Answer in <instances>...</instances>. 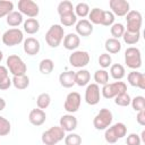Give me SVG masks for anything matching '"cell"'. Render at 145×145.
<instances>
[{
  "mask_svg": "<svg viewBox=\"0 0 145 145\" xmlns=\"http://www.w3.org/2000/svg\"><path fill=\"white\" fill-rule=\"evenodd\" d=\"M65 37V29L59 24H53L45 33V42L50 48H58Z\"/></svg>",
  "mask_w": 145,
  "mask_h": 145,
  "instance_id": "obj_1",
  "label": "cell"
},
{
  "mask_svg": "<svg viewBox=\"0 0 145 145\" xmlns=\"http://www.w3.org/2000/svg\"><path fill=\"white\" fill-rule=\"evenodd\" d=\"M65 133L66 131L60 126H53L42 134V143L44 145H56L65 138Z\"/></svg>",
  "mask_w": 145,
  "mask_h": 145,
  "instance_id": "obj_2",
  "label": "cell"
},
{
  "mask_svg": "<svg viewBox=\"0 0 145 145\" xmlns=\"http://www.w3.org/2000/svg\"><path fill=\"white\" fill-rule=\"evenodd\" d=\"M7 68L12 74V76H20L25 75L27 71V66L23 61V59L17 54H10L6 59Z\"/></svg>",
  "mask_w": 145,
  "mask_h": 145,
  "instance_id": "obj_3",
  "label": "cell"
},
{
  "mask_svg": "<svg viewBox=\"0 0 145 145\" xmlns=\"http://www.w3.org/2000/svg\"><path fill=\"white\" fill-rule=\"evenodd\" d=\"M127 92V85L123 82H114V83H108L102 86L101 88V95L105 99H114L117 95L126 93Z\"/></svg>",
  "mask_w": 145,
  "mask_h": 145,
  "instance_id": "obj_4",
  "label": "cell"
},
{
  "mask_svg": "<svg viewBox=\"0 0 145 145\" xmlns=\"http://www.w3.org/2000/svg\"><path fill=\"white\" fill-rule=\"evenodd\" d=\"M113 120V114L109 109H101L93 119V126L96 130H105L111 126Z\"/></svg>",
  "mask_w": 145,
  "mask_h": 145,
  "instance_id": "obj_5",
  "label": "cell"
},
{
  "mask_svg": "<svg viewBox=\"0 0 145 145\" xmlns=\"http://www.w3.org/2000/svg\"><path fill=\"white\" fill-rule=\"evenodd\" d=\"M125 63L130 69H138L142 67V53L138 48L129 46L125 51Z\"/></svg>",
  "mask_w": 145,
  "mask_h": 145,
  "instance_id": "obj_6",
  "label": "cell"
},
{
  "mask_svg": "<svg viewBox=\"0 0 145 145\" xmlns=\"http://www.w3.org/2000/svg\"><path fill=\"white\" fill-rule=\"evenodd\" d=\"M1 40L2 43L7 46H15L24 41V34L19 28H9L2 34Z\"/></svg>",
  "mask_w": 145,
  "mask_h": 145,
  "instance_id": "obj_7",
  "label": "cell"
},
{
  "mask_svg": "<svg viewBox=\"0 0 145 145\" xmlns=\"http://www.w3.org/2000/svg\"><path fill=\"white\" fill-rule=\"evenodd\" d=\"M69 63L75 67V68H80L83 69L85 66L88 65L91 57L88 54L87 51H83V50H75L72 51V53L69 56Z\"/></svg>",
  "mask_w": 145,
  "mask_h": 145,
  "instance_id": "obj_8",
  "label": "cell"
},
{
  "mask_svg": "<svg viewBox=\"0 0 145 145\" xmlns=\"http://www.w3.org/2000/svg\"><path fill=\"white\" fill-rule=\"evenodd\" d=\"M126 20H127V27H125L126 31H128V32H140L143 17H142V14L139 11L130 10L126 15Z\"/></svg>",
  "mask_w": 145,
  "mask_h": 145,
  "instance_id": "obj_9",
  "label": "cell"
},
{
  "mask_svg": "<svg viewBox=\"0 0 145 145\" xmlns=\"http://www.w3.org/2000/svg\"><path fill=\"white\" fill-rule=\"evenodd\" d=\"M18 11L22 15L27 16L28 18H34L39 15L40 9L36 2L33 0H19L18 1Z\"/></svg>",
  "mask_w": 145,
  "mask_h": 145,
  "instance_id": "obj_10",
  "label": "cell"
},
{
  "mask_svg": "<svg viewBox=\"0 0 145 145\" xmlns=\"http://www.w3.org/2000/svg\"><path fill=\"white\" fill-rule=\"evenodd\" d=\"M80 102H82V96L78 92H70L65 100L63 103V109L68 112V113H75L78 111L79 106H80Z\"/></svg>",
  "mask_w": 145,
  "mask_h": 145,
  "instance_id": "obj_11",
  "label": "cell"
},
{
  "mask_svg": "<svg viewBox=\"0 0 145 145\" xmlns=\"http://www.w3.org/2000/svg\"><path fill=\"white\" fill-rule=\"evenodd\" d=\"M100 97H101L100 86L95 83L88 84L85 89V96H84L85 102L89 105H95L100 102Z\"/></svg>",
  "mask_w": 145,
  "mask_h": 145,
  "instance_id": "obj_12",
  "label": "cell"
},
{
  "mask_svg": "<svg viewBox=\"0 0 145 145\" xmlns=\"http://www.w3.org/2000/svg\"><path fill=\"white\" fill-rule=\"evenodd\" d=\"M109 6H110L111 12L114 15V17L116 16H119V17L126 16L130 11L129 2L126 0H110Z\"/></svg>",
  "mask_w": 145,
  "mask_h": 145,
  "instance_id": "obj_13",
  "label": "cell"
},
{
  "mask_svg": "<svg viewBox=\"0 0 145 145\" xmlns=\"http://www.w3.org/2000/svg\"><path fill=\"white\" fill-rule=\"evenodd\" d=\"M77 125H78L77 118L71 113L63 114L59 120V126L65 131H68V133H72L77 128Z\"/></svg>",
  "mask_w": 145,
  "mask_h": 145,
  "instance_id": "obj_14",
  "label": "cell"
},
{
  "mask_svg": "<svg viewBox=\"0 0 145 145\" xmlns=\"http://www.w3.org/2000/svg\"><path fill=\"white\" fill-rule=\"evenodd\" d=\"M23 49H24V52L26 54L35 56V54H37L40 52L41 44H40L37 39H35V37H27L26 40H24Z\"/></svg>",
  "mask_w": 145,
  "mask_h": 145,
  "instance_id": "obj_15",
  "label": "cell"
},
{
  "mask_svg": "<svg viewBox=\"0 0 145 145\" xmlns=\"http://www.w3.org/2000/svg\"><path fill=\"white\" fill-rule=\"evenodd\" d=\"M127 80L131 86L138 87L140 89H145V75L143 72H138L136 70H133L128 74Z\"/></svg>",
  "mask_w": 145,
  "mask_h": 145,
  "instance_id": "obj_16",
  "label": "cell"
},
{
  "mask_svg": "<svg viewBox=\"0 0 145 145\" xmlns=\"http://www.w3.org/2000/svg\"><path fill=\"white\" fill-rule=\"evenodd\" d=\"M75 29L78 36H88L93 33V24L88 19H80L77 20Z\"/></svg>",
  "mask_w": 145,
  "mask_h": 145,
  "instance_id": "obj_17",
  "label": "cell"
},
{
  "mask_svg": "<svg viewBox=\"0 0 145 145\" xmlns=\"http://www.w3.org/2000/svg\"><path fill=\"white\" fill-rule=\"evenodd\" d=\"M45 119H46V114L44 112V110H41V109H33L29 114H28V121L33 125V126H42L44 122H45Z\"/></svg>",
  "mask_w": 145,
  "mask_h": 145,
  "instance_id": "obj_18",
  "label": "cell"
},
{
  "mask_svg": "<svg viewBox=\"0 0 145 145\" xmlns=\"http://www.w3.org/2000/svg\"><path fill=\"white\" fill-rule=\"evenodd\" d=\"M80 44V39L76 33H68L63 37V48L69 51H75Z\"/></svg>",
  "mask_w": 145,
  "mask_h": 145,
  "instance_id": "obj_19",
  "label": "cell"
},
{
  "mask_svg": "<svg viewBox=\"0 0 145 145\" xmlns=\"http://www.w3.org/2000/svg\"><path fill=\"white\" fill-rule=\"evenodd\" d=\"M59 83L65 88H70L75 85V71L66 70L59 75Z\"/></svg>",
  "mask_w": 145,
  "mask_h": 145,
  "instance_id": "obj_20",
  "label": "cell"
},
{
  "mask_svg": "<svg viewBox=\"0 0 145 145\" xmlns=\"http://www.w3.org/2000/svg\"><path fill=\"white\" fill-rule=\"evenodd\" d=\"M91 80V74L87 69H79L75 72V84L78 86H87Z\"/></svg>",
  "mask_w": 145,
  "mask_h": 145,
  "instance_id": "obj_21",
  "label": "cell"
},
{
  "mask_svg": "<svg viewBox=\"0 0 145 145\" xmlns=\"http://www.w3.org/2000/svg\"><path fill=\"white\" fill-rule=\"evenodd\" d=\"M23 28L27 34H35L40 29V23L36 18H27L23 22Z\"/></svg>",
  "mask_w": 145,
  "mask_h": 145,
  "instance_id": "obj_22",
  "label": "cell"
},
{
  "mask_svg": "<svg viewBox=\"0 0 145 145\" xmlns=\"http://www.w3.org/2000/svg\"><path fill=\"white\" fill-rule=\"evenodd\" d=\"M12 85L16 89H26L29 86V77L25 74V75H20V76H14L11 78Z\"/></svg>",
  "mask_w": 145,
  "mask_h": 145,
  "instance_id": "obj_23",
  "label": "cell"
},
{
  "mask_svg": "<svg viewBox=\"0 0 145 145\" xmlns=\"http://www.w3.org/2000/svg\"><path fill=\"white\" fill-rule=\"evenodd\" d=\"M104 48L106 50V53H118L120 50H121V42L117 39H113V37H110L105 41L104 43Z\"/></svg>",
  "mask_w": 145,
  "mask_h": 145,
  "instance_id": "obj_24",
  "label": "cell"
},
{
  "mask_svg": "<svg viewBox=\"0 0 145 145\" xmlns=\"http://www.w3.org/2000/svg\"><path fill=\"white\" fill-rule=\"evenodd\" d=\"M110 75L113 79L116 80H121L125 75H126V70H125V67L120 63H114V65H111L110 66Z\"/></svg>",
  "mask_w": 145,
  "mask_h": 145,
  "instance_id": "obj_25",
  "label": "cell"
},
{
  "mask_svg": "<svg viewBox=\"0 0 145 145\" xmlns=\"http://www.w3.org/2000/svg\"><path fill=\"white\" fill-rule=\"evenodd\" d=\"M6 22L9 26L16 28L17 26H19L22 23H23V15L19 12V11H11L7 18H6Z\"/></svg>",
  "mask_w": 145,
  "mask_h": 145,
  "instance_id": "obj_26",
  "label": "cell"
},
{
  "mask_svg": "<svg viewBox=\"0 0 145 145\" xmlns=\"http://www.w3.org/2000/svg\"><path fill=\"white\" fill-rule=\"evenodd\" d=\"M54 69V62L52 59H49V58H45L43 60L40 61V65H39V70L41 74L43 75H49L53 71Z\"/></svg>",
  "mask_w": 145,
  "mask_h": 145,
  "instance_id": "obj_27",
  "label": "cell"
},
{
  "mask_svg": "<svg viewBox=\"0 0 145 145\" xmlns=\"http://www.w3.org/2000/svg\"><path fill=\"white\" fill-rule=\"evenodd\" d=\"M122 39H123V42L126 44L134 45V44L139 42V40H140V32H128V31H125V33L122 35Z\"/></svg>",
  "mask_w": 145,
  "mask_h": 145,
  "instance_id": "obj_28",
  "label": "cell"
},
{
  "mask_svg": "<svg viewBox=\"0 0 145 145\" xmlns=\"http://www.w3.org/2000/svg\"><path fill=\"white\" fill-rule=\"evenodd\" d=\"M94 80L97 85H105L109 83V72L105 69H99L94 72Z\"/></svg>",
  "mask_w": 145,
  "mask_h": 145,
  "instance_id": "obj_29",
  "label": "cell"
},
{
  "mask_svg": "<svg viewBox=\"0 0 145 145\" xmlns=\"http://www.w3.org/2000/svg\"><path fill=\"white\" fill-rule=\"evenodd\" d=\"M74 11H75V15L77 17H80L82 19H84V17L88 16L91 9L86 2H78L76 5V7H74Z\"/></svg>",
  "mask_w": 145,
  "mask_h": 145,
  "instance_id": "obj_30",
  "label": "cell"
},
{
  "mask_svg": "<svg viewBox=\"0 0 145 145\" xmlns=\"http://www.w3.org/2000/svg\"><path fill=\"white\" fill-rule=\"evenodd\" d=\"M102 16H103V10L100 8H93L89 14H88V20L91 22V24H96V25H101L102 23Z\"/></svg>",
  "mask_w": 145,
  "mask_h": 145,
  "instance_id": "obj_31",
  "label": "cell"
},
{
  "mask_svg": "<svg viewBox=\"0 0 145 145\" xmlns=\"http://www.w3.org/2000/svg\"><path fill=\"white\" fill-rule=\"evenodd\" d=\"M58 14L60 16H63V15H68V14H71L74 12V6L70 1L68 0H65V1H61L59 5H58Z\"/></svg>",
  "mask_w": 145,
  "mask_h": 145,
  "instance_id": "obj_32",
  "label": "cell"
},
{
  "mask_svg": "<svg viewBox=\"0 0 145 145\" xmlns=\"http://www.w3.org/2000/svg\"><path fill=\"white\" fill-rule=\"evenodd\" d=\"M14 11V3L9 0H0V18L7 17Z\"/></svg>",
  "mask_w": 145,
  "mask_h": 145,
  "instance_id": "obj_33",
  "label": "cell"
},
{
  "mask_svg": "<svg viewBox=\"0 0 145 145\" xmlns=\"http://www.w3.org/2000/svg\"><path fill=\"white\" fill-rule=\"evenodd\" d=\"M51 103V96L48 93H41L36 99V105L39 109L44 110L46 109Z\"/></svg>",
  "mask_w": 145,
  "mask_h": 145,
  "instance_id": "obj_34",
  "label": "cell"
},
{
  "mask_svg": "<svg viewBox=\"0 0 145 145\" xmlns=\"http://www.w3.org/2000/svg\"><path fill=\"white\" fill-rule=\"evenodd\" d=\"M125 31H126V28H125L123 24H121V23H114L113 25L110 26V33H111L112 37L117 39V40H119V37H122Z\"/></svg>",
  "mask_w": 145,
  "mask_h": 145,
  "instance_id": "obj_35",
  "label": "cell"
},
{
  "mask_svg": "<svg viewBox=\"0 0 145 145\" xmlns=\"http://www.w3.org/2000/svg\"><path fill=\"white\" fill-rule=\"evenodd\" d=\"M76 23H77V16L75 15V12L60 16V24H61L62 26L70 27V26H72V25H76Z\"/></svg>",
  "mask_w": 145,
  "mask_h": 145,
  "instance_id": "obj_36",
  "label": "cell"
},
{
  "mask_svg": "<svg viewBox=\"0 0 145 145\" xmlns=\"http://www.w3.org/2000/svg\"><path fill=\"white\" fill-rule=\"evenodd\" d=\"M110 127L112 128V130H113V133H114V135L117 136L118 139H120V138H122L127 135V127L122 122H117V123H114Z\"/></svg>",
  "mask_w": 145,
  "mask_h": 145,
  "instance_id": "obj_37",
  "label": "cell"
},
{
  "mask_svg": "<svg viewBox=\"0 0 145 145\" xmlns=\"http://www.w3.org/2000/svg\"><path fill=\"white\" fill-rule=\"evenodd\" d=\"M130 104H131L133 109L137 112L142 111V110H145V97L142 96V95H137L134 99H131Z\"/></svg>",
  "mask_w": 145,
  "mask_h": 145,
  "instance_id": "obj_38",
  "label": "cell"
},
{
  "mask_svg": "<svg viewBox=\"0 0 145 145\" xmlns=\"http://www.w3.org/2000/svg\"><path fill=\"white\" fill-rule=\"evenodd\" d=\"M65 144L66 145H80L82 144V137L76 133H69L65 136Z\"/></svg>",
  "mask_w": 145,
  "mask_h": 145,
  "instance_id": "obj_39",
  "label": "cell"
},
{
  "mask_svg": "<svg viewBox=\"0 0 145 145\" xmlns=\"http://www.w3.org/2000/svg\"><path fill=\"white\" fill-rule=\"evenodd\" d=\"M130 101H131V97L129 96V94L127 92L119 94L114 97V103L119 106H128L130 104Z\"/></svg>",
  "mask_w": 145,
  "mask_h": 145,
  "instance_id": "obj_40",
  "label": "cell"
},
{
  "mask_svg": "<svg viewBox=\"0 0 145 145\" xmlns=\"http://www.w3.org/2000/svg\"><path fill=\"white\" fill-rule=\"evenodd\" d=\"M11 130V125L8 119L0 116V136H7Z\"/></svg>",
  "mask_w": 145,
  "mask_h": 145,
  "instance_id": "obj_41",
  "label": "cell"
},
{
  "mask_svg": "<svg viewBox=\"0 0 145 145\" xmlns=\"http://www.w3.org/2000/svg\"><path fill=\"white\" fill-rule=\"evenodd\" d=\"M114 15L110 10H103V16H102V23L101 25L110 27L111 25L114 24Z\"/></svg>",
  "mask_w": 145,
  "mask_h": 145,
  "instance_id": "obj_42",
  "label": "cell"
},
{
  "mask_svg": "<svg viewBox=\"0 0 145 145\" xmlns=\"http://www.w3.org/2000/svg\"><path fill=\"white\" fill-rule=\"evenodd\" d=\"M97 61H99V65L102 67V69H105V68H109V67L111 66V63H112V58H111V56H110L109 53L104 52V53H101V54H100Z\"/></svg>",
  "mask_w": 145,
  "mask_h": 145,
  "instance_id": "obj_43",
  "label": "cell"
},
{
  "mask_svg": "<svg viewBox=\"0 0 145 145\" xmlns=\"http://www.w3.org/2000/svg\"><path fill=\"white\" fill-rule=\"evenodd\" d=\"M104 139H105V142L109 143V144H114V143L118 140V138H117V136L114 135V133H113V130H112L111 127H108V128L105 129V131H104Z\"/></svg>",
  "mask_w": 145,
  "mask_h": 145,
  "instance_id": "obj_44",
  "label": "cell"
},
{
  "mask_svg": "<svg viewBox=\"0 0 145 145\" xmlns=\"http://www.w3.org/2000/svg\"><path fill=\"white\" fill-rule=\"evenodd\" d=\"M142 143V139H140V136L137 135V134H129L127 136V139H126V144L127 145H140Z\"/></svg>",
  "mask_w": 145,
  "mask_h": 145,
  "instance_id": "obj_45",
  "label": "cell"
},
{
  "mask_svg": "<svg viewBox=\"0 0 145 145\" xmlns=\"http://www.w3.org/2000/svg\"><path fill=\"white\" fill-rule=\"evenodd\" d=\"M12 85V82H11V78L8 76V77H5L2 79H0V91H6L8 89L10 86Z\"/></svg>",
  "mask_w": 145,
  "mask_h": 145,
  "instance_id": "obj_46",
  "label": "cell"
},
{
  "mask_svg": "<svg viewBox=\"0 0 145 145\" xmlns=\"http://www.w3.org/2000/svg\"><path fill=\"white\" fill-rule=\"evenodd\" d=\"M136 121H137L140 126H145V110H142V111H138V112H137Z\"/></svg>",
  "mask_w": 145,
  "mask_h": 145,
  "instance_id": "obj_47",
  "label": "cell"
},
{
  "mask_svg": "<svg viewBox=\"0 0 145 145\" xmlns=\"http://www.w3.org/2000/svg\"><path fill=\"white\" fill-rule=\"evenodd\" d=\"M8 72H9L8 68H7L6 66L0 65V79H2V78H5V77H8Z\"/></svg>",
  "mask_w": 145,
  "mask_h": 145,
  "instance_id": "obj_48",
  "label": "cell"
},
{
  "mask_svg": "<svg viewBox=\"0 0 145 145\" xmlns=\"http://www.w3.org/2000/svg\"><path fill=\"white\" fill-rule=\"evenodd\" d=\"M5 108H6V101H5L2 97H0V112H1Z\"/></svg>",
  "mask_w": 145,
  "mask_h": 145,
  "instance_id": "obj_49",
  "label": "cell"
},
{
  "mask_svg": "<svg viewBox=\"0 0 145 145\" xmlns=\"http://www.w3.org/2000/svg\"><path fill=\"white\" fill-rule=\"evenodd\" d=\"M2 59H3V53H2V51L0 50V62L2 61Z\"/></svg>",
  "mask_w": 145,
  "mask_h": 145,
  "instance_id": "obj_50",
  "label": "cell"
}]
</instances>
